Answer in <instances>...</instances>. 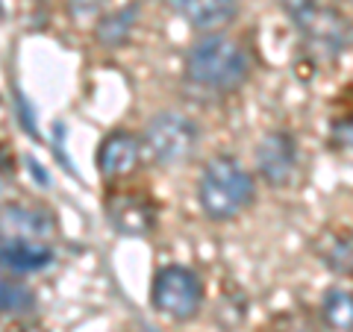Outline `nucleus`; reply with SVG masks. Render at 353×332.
Wrapping results in <instances>:
<instances>
[{"label": "nucleus", "instance_id": "f257e3e1", "mask_svg": "<svg viewBox=\"0 0 353 332\" xmlns=\"http://www.w3.org/2000/svg\"><path fill=\"white\" fill-rule=\"evenodd\" d=\"M250 59L245 48L230 36H206L185 56V76L197 88L227 94L248 80Z\"/></svg>", "mask_w": 353, "mask_h": 332}, {"label": "nucleus", "instance_id": "f03ea898", "mask_svg": "<svg viewBox=\"0 0 353 332\" xmlns=\"http://www.w3.org/2000/svg\"><path fill=\"white\" fill-rule=\"evenodd\" d=\"M253 194H256L253 176L233 156L209 159L197 183V200L212 220L239 218L253 203Z\"/></svg>", "mask_w": 353, "mask_h": 332}, {"label": "nucleus", "instance_id": "7ed1b4c3", "mask_svg": "<svg viewBox=\"0 0 353 332\" xmlns=\"http://www.w3.org/2000/svg\"><path fill=\"white\" fill-rule=\"evenodd\" d=\"M148 156L157 165H180L194 153L197 147V127L189 115L183 112H159L148 121L145 136H141Z\"/></svg>", "mask_w": 353, "mask_h": 332}, {"label": "nucleus", "instance_id": "20e7f679", "mask_svg": "<svg viewBox=\"0 0 353 332\" xmlns=\"http://www.w3.org/2000/svg\"><path fill=\"white\" fill-rule=\"evenodd\" d=\"M150 303L159 315L171 320H192L201 312V303H203L201 276L189 268H183V264H168L153 280Z\"/></svg>", "mask_w": 353, "mask_h": 332}, {"label": "nucleus", "instance_id": "39448f33", "mask_svg": "<svg viewBox=\"0 0 353 332\" xmlns=\"http://www.w3.org/2000/svg\"><path fill=\"white\" fill-rule=\"evenodd\" d=\"M292 15L301 27L303 39L312 44L315 50H324V53H339L347 48V21L341 18L339 12L327 6H318L315 0H301Z\"/></svg>", "mask_w": 353, "mask_h": 332}, {"label": "nucleus", "instance_id": "423d86ee", "mask_svg": "<svg viewBox=\"0 0 353 332\" xmlns=\"http://www.w3.org/2000/svg\"><path fill=\"white\" fill-rule=\"evenodd\" d=\"M256 168L268 185H285L297 168V145L289 132H268L256 147Z\"/></svg>", "mask_w": 353, "mask_h": 332}, {"label": "nucleus", "instance_id": "0eeeda50", "mask_svg": "<svg viewBox=\"0 0 353 332\" xmlns=\"http://www.w3.org/2000/svg\"><path fill=\"white\" fill-rule=\"evenodd\" d=\"M53 218L41 209H32V206H3L0 209V236L3 238H21V241H39L44 245V238L53 236Z\"/></svg>", "mask_w": 353, "mask_h": 332}, {"label": "nucleus", "instance_id": "6e6552de", "mask_svg": "<svg viewBox=\"0 0 353 332\" xmlns=\"http://www.w3.org/2000/svg\"><path fill=\"white\" fill-rule=\"evenodd\" d=\"M106 215L121 236H148L157 227V209L139 194H115L106 203Z\"/></svg>", "mask_w": 353, "mask_h": 332}, {"label": "nucleus", "instance_id": "1a4fd4ad", "mask_svg": "<svg viewBox=\"0 0 353 332\" xmlns=\"http://www.w3.org/2000/svg\"><path fill=\"white\" fill-rule=\"evenodd\" d=\"M168 3L185 24L201 32L227 27L239 12V0H168Z\"/></svg>", "mask_w": 353, "mask_h": 332}, {"label": "nucleus", "instance_id": "9d476101", "mask_svg": "<svg viewBox=\"0 0 353 332\" xmlns=\"http://www.w3.org/2000/svg\"><path fill=\"white\" fill-rule=\"evenodd\" d=\"M141 156V145L136 136L118 129V132H109L103 138L101 150H97V168L106 180H115V176H127L132 168L139 165Z\"/></svg>", "mask_w": 353, "mask_h": 332}, {"label": "nucleus", "instance_id": "9b49d317", "mask_svg": "<svg viewBox=\"0 0 353 332\" xmlns=\"http://www.w3.org/2000/svg\"><path fill=\"white\" fill-rule=\"evenodd\" d=\"M53 264V250L39 241H21L0 236V268L12 273H39Z\"/></svg>", "mask_w": 353, "mask_h": 332}, {"label": "nucleus", "instance_id": "f8f14e48", "mask_svg": "<svg viewBox=\"0 0 353 332\" xmlns=\"http://www.w3.org/2000/svg\"><path fill=\"white\" fill-rule=\"evenodd\" d=\"M139 18V3H132L127 9H118V12L101 18V24H97V41L106 44V48H118V44H124L132 24H136Z\"/></svg>", "mask_w": 353, "mask_h": 332}, {"label": "nucleus", "instance_id": "ddd939ff", "mask_svg": "<svg viewBox=\"0 0 353 332\" xmlns=\"http://www.w3.org/2000/svg\"><path fill=\"white\" fill-rule=\"evenodd\" d=\"M36 306V294L27 285L0 273V315H24Z\"/></svg>", "mask_w": 353, "mask_h": 332}, {"label": "nucleus", "instance_id": "4468645a", "mask_svg": "<svg viewBox=\"0 0 353 332\" xmlns=\"http://www.w3.org/2000/svg\"><path fill=\"white\" fill-rule=\"evenodd\" d=\"M324 318H327V324L339 329V332H350L353 326V297L350 291L345 289H333L327 297H324Z\"/></svg>", "mask_w": 353, "mask_h": 332}, {"label": "nucleus", "instance_id": "2eb2a0df", "mask_svg": "<svg viewBox=\"0 0 353 332\" xmlns=\"http://www.w3.org/2000/svg\"><path fill=\"white\" fill-rule=\"evenodd\" d=\"M330 268L339 271V273H350V241L347 238H339L336 241V250L327 256Z\"/></svg>", "mask_w": 353, "mask_h": 332}, {"label": "nucleus", "instance_id": "dca6fc26", "mask_svg": "<svg viewBox=\"0 0 353 332\" xmlns=\"http://www.w3.org/2000/svg\"><path fill=\"white\" fill-rule=\"evenodd\" d=\"M103 3H106V0H68V9H71L74 21H88L92 15L101 12Z\"/></svg>", "mask_w": 353, "mask_h": 332}]
</instances>
